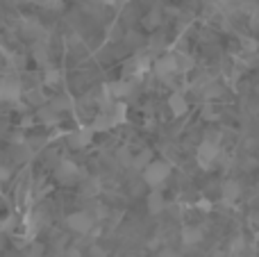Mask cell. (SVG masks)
Returning a JSON list of instances; mask_svg holds the SVG:
<instances>
[{
  "instance_id": "29",
  "label": "cell",
  "mask_w": 259,
  "mask_h": 257,
  "mask_svg": "<svg viewBox=\"0 0 259 257\" xmlns=\"http://www.w3.org/2000/svg\"><path fill=\"white\" fill-rule=\"evenodd\" d=\"M196 207L200 209V212H209V209H211V203H209V200H200Z\"/></svg>"
},
{
  "instance_id": "23",
  "label": "cell",
  "mask_w": 259,
  "mask_h": 257,
  "mask_svg": "<svg viewBox=\"0 0 259 257\" xmlns=\"http://www.w3.org/2000/svg\"><path fill=\"white\" fill-rule=\"evenodd\" d=\"M98 191H100V180L96 178V180L87 182L84 189H82V194H84V196H98Z\"/></svg>"
},
{
  "instance_id": "20",
  "label": "cell",
  "mask_w": 259,
  "mask_h": 257,
  "mask_svg": "<svg viewBox=\"0 0 259 257\" xmlns=\"http://www.w3.org/2000/svg\"><path fill=\"white\" fill-rule=\"evenodd\" d=\"M243 248H246V239L243 237H234L232 241H230V255H241L243 253Z\"/></svg>"
},
{
  "instance_id": "32",
  "label": "cell",
  "mask_w": 259,
  "mask_h": 257,
  "mask_svg": "<svg viewBox=\"0 0 259 257\" xmlns=\"http://www.w3.org/2000/svg\"><path fill=\"white\" fill-rule=\"evenodd\" d=\"M159 257H180L178 253H173V250H161Z\"/></svg>"
},
{
  "instance_id": "10",
  "label": "cell",
  "mask_w": 259,
  "mask_h": 257,
  "mask_svg": "<svg viewBox=\"0 0 259 257\" xmlns=\"http://www.w3.org/2000/svg\"><path fill=\"white\" fill-rule=\"evenodd\" d=\"M21 27H23V32H25L27 36H34V39H41V36L46 34V30L41 27V23L36 21V18H32V16H25L21 21Z\"/></svg>"
},
{
  "instance_id": "33",
  "label": "cell",
  "mask_w": 259,
  "mask_h": 257,
  "mask_svg": "<svg viewBox=\"0 0 259 257\" xmlns=\"http://www.w3.org/2000/svg\"><path fill=\"white\" fill-rule=\"evenodd\" d=\"M71 257H80V250H71Z\"/></svg>"
},
{
  "instance_id": "4",
  "label": "cell",
  "mask_w": 259,
  "mask_h": 257,
  "mask_svg": "<svg viewBox=\"0 0 259 257\" xmlns=\"http://www.w3.org/2000/svg\"><path fill=\"white\" fill-rule=\"evenodd\" d=\"M152 71H155V75L159 77V80L168 82L170 77H173V73H178V62H175V55H164V57H159L155 62V66H152Z\"/></svg>"
},
{
  "instance_id": "12",
  "label": "cell",
  "mask_w": 259,
  "mask_h": 257,
  "mask_svg": "<svg viewBox=\"0 0 259 257\" xmlns=\"http://www.w3.org/2000/svg\"><path fill=\"white\" fill-rule=\"evenodd\" d=\"M166 209V200L161 196L159 189H152L150 196H148V212L150 214H161Z\"/></svg>"
},
{
  "instance_id": "2",
  "label": "cell",
  "mask_w": 259,
  "mask_h": 257,
  "mask_svg": "<svg viewBox=\"0 0 259 257\" xmlns=\"http://www.w3.org/2000/svg\"><path fill=\"white\" fill-rule=\"evenodd\" d=\"M23 98V84L12 75L0 77V100L3 103H18Z\"/></svg>"
},
{
  "instance_id": "30",
  "label": "cell",
  "mask_w": 259,
  "mask_h": 257,
  "mask_svg": "<svg viewBox=\"0 0 259 257\" xmlns=\"http://www.w3.org/2000/svg\"><path fill=\"white\" fill-rule=\"evenodd\" d=\"M91 257H107V253H105L100 246H94V248H91Z\"/></svg>"
},
{
  "instance_id": "18",
  "label": "cell",
  "mask_w": 259,
  "mask_h": 257,
  "mask_svg": "<svg viewBox=\"0 0 259 257\" xmlns=\"http://www.w3.org/2000/svg\"><path fill=\"white\" fill-rule=\"evenodd\" d=\"M62 80H64L62 71H57V68H48V71H46V84L48 87H57Z\"/></svg>"
},
{
  "instance_id": "9",
  "label": "cell",
  "mask_w": 259,
  "mask_h": 257,
  "mask_svg": "<svg viewBox=\"0 0 259 257\" xmlns=\"http://www.w3.org/2000/svg\"><path fill=\"white\" fill-rule=\"evenodd\" d=\"M202 237H205V232H202L200 226H187L182 230V244L184 246H196L202 241Z\"/></svg>"
},
{
  "instance_id": "3",
  "label": "cell",
  "mask_w": 259,
  "mask_h": 257,
  "mask_svg": "<svg viewBox=\"0 0 259 257\" xmlns=\"http://www.w3.org/2000/svg\"><path fill=\"white\" fill-rule=\"evenodd\" d=\"M66 226L71 228L73 232H77V235H87V232H91V228H94V214L87 212V209L73 212V214H68Z\"/></svg>"
},
{
  "instance_id": "8",
  "label": "cell",
  "mask_w": 259,
  "mask_h": 257,
  "mask_svg": "<svg viewBox=\"0 0 259 257\" xmlns=\"http://www.w3.org/2000/svg\"><path fill=\"white\" fill-rule=\"evenodd\" d=\"M94 135H96V132L91 130V125L77 127V132H73V135H71V144L75 146V148H84V146H89V144H91Z\"/></svg>"
},
{
  "instance_id": "14",
  "label": "cell",
  "mask_w": 259,
  "mask_h": 257,
  "mask_svg": "<svg viewBox=\"0 0 259 257\" xmlns=\"http://www.w3.org/2000/svg\"><path fill=\"white\" fill-rule=\"evenodd\" d=\"M105 89L109 91V96H114V98H123V96H127L130 91H132V84L130 82H112V84H107Z\"/></svg>"
},
{
  "instance_id": "7",
  "label": "cell",
  "mask_w": 259,
  "mask_h": 257,
  "mask_svg": "<svg viewBox=\"0 0 259 257\" xmlns=\"http://www.w3.org/2000/svg\"><path fill=\"white\" fill-rule=\"evenodd\" d=\"M168 109L175 114V116H182V114H187V109H189L187 96L180 94V91H173V94L168 96Z\"/></svg>"
},
{
  "instance_id": "27",
  "label": "cell",
  "mask_w": 259,
  "mask_h": 257,
  "mask_svg": "<svg viewBox=\"0 0 259 257\" xmlns=\"http://www.w3.org/2000/svg\"><path fill=\"white\" fill-rule=\"evenodd\" d=\"M14 226H16V217H7V219L3 221V226H0V228H3V232H12Z\"/></svg>"
},
{
  "instance_id": "5",
  "label": "cell",
  "mask_w": 259,
  "mask_h": 257,
  "mask_svg": "<svg viewBox=\"0 0 259 257\" xmlns=\"http://www.w3.org/2000/svg\"><path fill=\"white\" fill-rule=\"evenodd\" d=\"M219 155H221L219 144L205 139L200 146H198V164H200V168H211V162H214Z\"/></svg>"
},
{
  "instance_id": "31",
  "label": "cell",
  "mask_w": 259,
  "mask_h": 257,
  "mask_svg": "<svg viewBox=\"0 0 259 257\" xmlns=\"http://www.w3.org/2000/svg\"><path fill=\"white\" fill-rule=\"evenodd\" d=\"M7 178H9V168L5 164H0V182H5Z\"/></svg>"
},
{
  "instance_id": "21",
  "label": "cell",
  "mask_w": 259,
  "mask_h": 257,
  "mask_svg": "<svg viewBox=\"0 0 259 257\" xmlns=\"http://www.w3.org/2000/svg\"><path fill=\"white\" fill-rule=\"evenodd\" d=\"M68 107H71V100L68 98H55L53 103H50V109H53L55 114L64 112V109H68Z\"/></svg>"
},
{
  "instance_id": "13",
  "label": "cell",
  "mask_w": 259,
  "mask_h": 257,
  "mask_svg": "<svg viewBox=\"0 0 259 257\" xmlns=\"http://www.w3.org/2000/svg\"><path fill=\"white\" fill-rule=\"evenodd\" d=\"M116 123H114V118L109 116V112H103V114H98V116L94 118V123H91V130L94 132H105V130H109V127H114Z\"/></svg>"
},
{
  "instance_id": "28",
  "label": "cell",
  "mask_w": 259,
  "mask_h": 257,
  "mask_svg": "<svg viewBox=\"0 0 259 257\" xmlns=\"http://www.w3.org/2000/svg\"><path fill=\"white\" fill-rule=\"evenodd\" d=\"M221 94V89L216 84H211V87H207V89H202V96H205V98H216V96Z\"/></svg>"
},
{
  "instance_id": "16",
  "label": "cell",
  "mask_w": 259,
  "mask_h": 257,
  "mask_svg": "<svg viewBox=\"0 0 259 257\" xmlns=\"http://www.w3.org/2000/svg\"><path fill=\"white\" fill-rule=\"evenodd\" d=\"M175 62H178V73H189L193 66H196V59L187 53H180L175 55Z\"/></svg>"
},
{
  "instance_id": "11",
  "label": "cell",
  "mask_w": 259,
  "mask_h": 257,
  "mask_svg": "<svg viewBox=\"0 0 259 257\" xmlns=\"http://www.w3.org/2000/svg\"><path fill=\"white\" fill-rule=\"evenodd\" d=\"M221 194H223V200H228V203L237 200L239 196H241V182H239V180L223 182V187H221Z\"/></svg>"
},
{
  "instance_id": "19",
  "label": "cell",
  "mask_w": 259,
  "mask_h": 257,
  "mask_svg": "<svg viewBox=\"0 0 259 257\" xmlns=\"http://www.w3.org/2000/svg\"><path fill=\"white\" fill-rule=\"evenodd\" d=\"M159 9H150V14H148L146 18H143V25L148 27V30H155L157 25H159Z\"/></svg>"
},
{
  "instance_id": "15",
  "label": "cell",
  "mask_w": 259,
  "mask_h": 257,
  "mask_svg": "<svg viewBox=\"0 0 259 257\" xmlns=\"http://www.w3.org/2000/svg\"><path fill=\"white\" fill-rule=\"evenodd\" d=\"M150 162H152V153H150V150H141L139 155H132V162H130V166L137 168V171H143V168H146Z\"/></svg>"
},
{
  "instance_id": "26",
  "label": "cell",
  "mask_w": 259,
  "mask_h": 257,
  "mask_svg": "<svg viewBox=\"0 0 259 257\" xmlns=\"http://www.w3.org/2000/svg\"><path fill=\"white\" fill-rule=\"evenodd\" d=\"M41 121H46V123H55V121H57V114H55L50 107H44V109H41Z\"/></svg>"
},
{
  "instance_id": "25",
  "label": "cell",
  "mask_w": 259,
  "mask_h": 257,
  "mask_svg": "<svg viewBox=\"0 0 259 257\" xmlns=\"http://www.w3.org/2000/svg\"><path fill=\"white\" fill-rule=\"evenodd\" d=\"M23 96H25V98L30 100L32 105H41V103H44V96H41L36 89H32V91H23Z\"/></svg>"
},
{
  "instance_id": "24",
  "label": "cell",
  "mask_w": 259,
  "mask_h": 257,
  "mask_svg": "<svg viewBox=\"0 0 259 257\" xmlns=\"http://www.w3.org/2000/svg\"><path fill=\"white\" fill-rule=\"evenodd\" d=\"M34 59L39 64H44V66L48 64V50H46V46H39V44L34 46Z\"/></svg>"
},
{
  "instance_id": "22",
  "label": "cell",
  "mask_w": 259,
  "mask_h": 257,
  "mask_svg": "<svg viewBox=\"0 0 259 257\" xmlns=\"http://www.w3.org/2000/svg\"><path fill=\"white\" fill-rule=\"evenodd\" d=\"M116 159L123 164V166H130V162H132V150H130L127 146H123V148H118Z\"/></svg>"
},
{
  "instance_id": "17",
  "label": "cell",
  "mask_w": 259,
  "mask_h": 257,
  "mask_svg": "<svg viewBox=\"0 0 259 257\" xmlns=\"http://www.w3.org/2000/svg\"><path fill=\"white\" fill-rule=\"evenodd\" d=\"M125 114H127V107L123 103L112 105V112H109V116L114 118V123H123V121H125Z\"/></svg>"
},
{
  "instance_id": "1",
  "label": "cell",
  "mask_w": 259,
  "mask_h": 257,
  "mask_svg": "<svg viewBox=\"0 0 259 257\" xmlns=\"http://www.w3.org/2000/svg\"><path fill=\"white\" fill-rule=\"evenodd\" d=\"M170 176V164L161 162V159H152L146 168H143V180H146L148 187L152 189H159Z\"/></svg>"
},
{
  "instance_id": "6",
  "label": "cell",
  "mask_w": 259,
  "mask_h": 257,
  "mask_svg": "<svg viewBox=\"0 0 259 257\" xmlns=\"http://www.w3.org/2000/svg\"><path fill=\"white\" fill-rule=\"evenodd\" d=\"M80 178V166H77L73 159H62L57 166V180L64 185H73Z\"/></svg>"
}]
</instances>
